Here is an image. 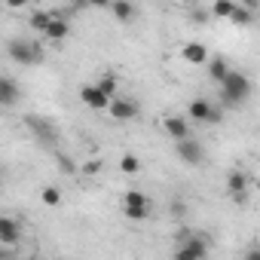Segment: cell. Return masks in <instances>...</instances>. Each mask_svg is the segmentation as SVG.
Returning a JSON list of instances; mask_svg holds the SVG:
<instances>
[{"label":"cell","mask_w":260,"mask_h":260,"mask_svg":"<svg viewBox=\"0 0 260 260\" xmlns=\"http://www.w3.org/2000/svg\"><path fill=\"white\" fill-rule=\"evenodd\" d=\"M254 190H257V193H260V181H257V184H254Z\"/></svg>","instance_id":"836d02e7"},{"label":"cell","mask_w":260,"mask_h":260,"mask_svg":"<svg viewBox=\"0 0 260 260\" xmlns=\"http://www.w3.org/2000/svg\"><path fill=\"white\" fill-rule=\"evenodd\" d=\"M107 113H110V119H116V122H132L135 116H138V104L132 101V98H113L110 101V107H107Z\"/></svg>","instance_id":"ba28073f"},{"label":"cell","mask_w":260,"mask_h":260,"mask_svg":"<svg viewBox=\"0 0 260 260\" xmlns=\"http://www.w3.org/2000/svg\"><path fill=\"white\" fill-rule=\"evenodd\" d=\"M68 37H71V22H68V16H64V13H55V19H52L49 28L43 31V40L61 43V40H68Z\"/></svg>","instance_id":"9c48e42d"},{"label":"cell","mask_w":260,"mask_h":260,"mask_svg":"<svg viewBox=\"0 0 260 260\" xmlns=\"http://www.w3.org/2000/svg\"><path fill=\"white\" fill-rule=\"evenodd\" d=\"M28 4H31V0H7V10H13V13H16V10H25Z\"/></svg>","instance_id":"83f0119b"},{"label":"cell","mask_w":260,"mask_h":260,"mask_svg":"<svg viewBox=\"0 0 260 260\" xmlns=\"http://www.w3.org/2000/svg\"><path fill=\"white\" fill-rule=\"evenodd\" d=\"M68 4H71V7H74V13H77V10H83V7H89V0H68Z\"/></svg>","instance_id":"1f68e13d"},{"label":"cell","mask_w":260,"mask_h":260,"mask_svg":"<svg viewBox=\"0 0 260 260\" xmlns=\"http://www.w3.org/2000/svg\"><path fill=\"white\" fill-rule=\"evenodd\" d=\"M181 4H187V7H196V4H199V0H181Z\"/></svg>","instance_id":"d6a6232c"},{"label":"cell","mask_w":260,"mask_h":260,"mask_svg":"<svg viewBox=\"0 0 260 260\" xmlns=\"http://www.w3.org/2000/svg\"><path fill=\"white\" fill-rule=\"evenodd\" d=\"M175 150H178V159H181L184 166H202V162H205V147H202L196 138L175 141Z\"/></svg>","instance_id":"8992f818"},{"label":"cell","mask_w":260,"mask_h":260,"mask_svg":"<svg viewBox=\"0 0 260 260\" xmlns=\"http://www.w3.org/2000/svg\"><path fill=\"white\" fill-rule=\"evenodd\" d=\"M248 95H251V80H248L245 74H239V71H230L226 80L220 83V101H223L226 107H236V104H242Z\"/></svg>","instance_id":"6da1fadb"},{"label":"cell","mask_w":260,"mask_h":260,"mask_svg":"<svg viewBox=\"0 0 260 260\" xmlns=\"http://www.w3.org/2000/svg\"><path fill=\"white\" fill-rule=\"evenodd\" d=\"M181 58H184L187 64H208V49H205L199 40H190V43L181 46Z\"/></svg>","instance_id":"7c38bea8"},{"label":"cell","mask_w":260,"mask_h":260,"mask_svg":"<svg viewBox=\"0 0 260 260\" xmlns=\"http://www.w3.org/2000/svg\"><path fill=\"white\" fill-rule=\"evenodd\" d=\"M245 260H260V248H248L245 251Z\"/></svg>","instance_id":"4dcf8cb0"},{"label":"cell","mask_w":260,"mask_h":260,"mask_svg":"<svg viewBox=\"0 0 260 260\" xmlns=\"http://www.w3.org/2000/svg\"><path fill=\"white\" fill-rule=\"evenodd\" d=\"M119 205H150V196L141 193V190H128V193H122Z\"/></svg>","instance_id":"cb8c5ba5"},{"label":"cell","mask_w":260,"mask_h":260,"mask_svg":"<svg viewBox=\"0 0 260 260\" xmlns=\"http://www.w3.org/2000/svg\"><path fill=\"white\" fill-rule=\"evenodd\" d=\"M80 101H83L89 110H107L113 98H107L98 83H83V86H80Z\"/></svg>","instance_id":"52a82bcc"},{"label":"cell","mask_w":260,"mask_h":260,"mask_svg":"<svg viewBox=\"0 0 260 260\" xmlns=\"http://www.w3.org/2000/svg\"><path fill=\"white\" fill-rule=\"evenodd\" d=\"M25 125L34 132V138L43 141V144H55V141H58V128H55V122H49L46 116L31 113V116H25Z\"/></svg>","instance_id":"5b68a950"},{"label":"cell","mask_w":260,"mask_h":260,"mask_svg":"<svg viewBox=\"0 0 260 260\" xmlns=\"http://www.w3.org/2000/svg\"><path fill=\"white\" fill-rule=\"evenodd\" d=\"M7 55H10L16 64H28V68H34V64L43 61V49H40V43H34V40H10V43H7Z\"/></svg>","instance_id":"3957f363"},{"label":"cell","mask_w":260,"mask_h":260,"mask_svg":"<svg viewBox=\"0 0 260 260\" xmlns=\"http://www.w3.org/2000/svg\"><path fill=\"white\" fill-rule=\"evenodd\" d=\"M98 86H101V92H104L107 98H116V92H119V77H116V74H101V77H98Z\"/></svg>","instance_id":"ffe728a7"},{"label":"cell","mask_w":260,"mask_h":260,"mask_svg":"<svg viewBox=\"0 0 260 260\" xmlns=\"http://www.w3.org/2000/svg\"><path fill=\"white\" fill-rule=\"evenodd\" d=\"M230 22H233V25H239V28H245V25H251V22H254V10H248V7H242V4H239V7L233 10Z\"/></svg>","instance_id":"7402d4cb"},{"label":"cell","mask_w":260,"mask_h":260,"mask_svg":"<svg viewBox=\"0 0 260 260\" xmlns=\"http://www.w3.org/2000/svg\"><path fill=\"white\" fill-rule=\"evenodd\" d=\"M40 202L49 205V208H58V205H61V190H58V187H43V190H40Z\"/></svg>","instance_id":"603a6c76"},{"label":"cell","mask_w":260,"mask_h":260,"mask_svg":"<svg viewBox=\"0 0 260 260\" xmlns=\"http://www.w3.org/2000/svg\"><path fill=\"white\" fill-rule=\"evenodd\" d=\"M19 101V86L13 77H0V104L4 107H13Z\"/></svg>","instance_id":"5bb4252c"},{"label":"cell","mask_w":260,"mask_h":260,"mask_svg":"<svg viewBox=\"0 0 260 260\" xmlns=\"http://www.w3.org/2000/svg\"><path fill=\"white\" fill-rule=\"evenodd\" d=\"M187 116L196 119V122H220V119H223L220 107H214L208 98H193V101L187 104Z\"/></svg>","instance_id":"277c9868"},{"label":"cell","mask_w":260,"mask_h":260,"mask_svg":"<svg viewBox=\"0 0 260 260\" xmlns=\"http://www.w3.org/2000/svg\"><path fill=\"white\" fill-rule=\"evenodd\" d=\"M141 169H144V166H141V159H138L135 153H122V156H119V172H122V175H138Z\"/></svg>","instance_id":"d6986e66"},{"label":"cell","mask_w":260,"mask_h":260,"mask_svg":"<svg viewBox=\"0 0 260 260\" xmlns=\"http://www.w3.org/2000/svg\"><path fill=\"white\" fill-rule=\"evenodd\" d=\"M208 77L214 80V83H223L226 80V74H230V64H226V58H220V55H214V58H208Z\"/></svg>","instance_id":"2e32d148"},{"label":"cell","mask_w":260,"mask_h":260,"mask_svg":"<svg viewBox=\"0 0 260 260\" xmlns=\"http://www.w3.org/2000/svg\"><path fill=\"white\" fill-rule=\"evenodd\" d=\"M239 4H242V7H248V10H254V13L260 10V0H239Z\"/></svg>","instance_id":"f546056e"},{"label":"cell","mask_w":260,"mask_h":260,"mask_svg":"<svg viewBox=\"0 0 260 260\" xmlns=\"http://www.w3.org/2000/svg\"><path fill=\"white\" fill-rule=\"evenodd\" d=\"M178 239H181V245L175 248V260H205V257H208V242H205L202 233H187V230H181Z\"/></svg>","instance_id":"7a4b0ae2"},{"label":"cell","mask_w":260,"mask_h":260,"mask_svg":"<svg viewBox=\"0 0 260 260\" xmlns=\"http://www.w3.org/2000/svg\"><path fill=\"white\" fill-rule=\"evenodd\" d=\"M55 19V13H49V10H34L31 13V19H28V25H31V31H37V34H43L46 28H49V22Z\"/></svg>","instance_id":"e0dca14e"},{"label":"cell","mask_w":260,"mask_h":260,"mask_svg":"<svg viewBox=\"0 0 260 260\" xmlns=\"http://www.w3.org/2000/svg\"><path fill=\"white\" fill-rule=\"evenodd\" d=\"M211 19V13H202L199 7H193V13H190V22H196V25H205Z\"/></svg>","instance_id":"4316f807"},{"label":"cell","mask_w":260,"mask_h":260,"mask_svg":"<svg viewBox=\"0 0 260 260\" xmlns=\"http://www.w3.org/2000/svg\"><path fill=\"white\" fill-rule=\"evenodd\" d=\"M110 13H113V19L119 22V25H128L135 19V7L128 4V0H113V7H110Z\"/></svg>","instance_id":"9a60e30c"},{"label":"cell","mask_w":260,"mask_h":260,"mask_svg":"<svg viewBox=\"0 0 260 260\" xmlns=\"http://www.w3.org/2000/svg\"><path fill=\"white\" fill-rule=\"evenodd\" d=\"M89 7H95V10H110L113 0H89Z\"/></svg>","instance_id":"f1b7e54d"},{"label":"cell","mask_w":260,"mask_h":260,"mask_svg":"<svg viewBox=\"0 0 260 260\" xmlns=\"http://www.w3.org/2000/svg\"><path fill=\"white\" fill-rule=\"evenodd\" d=\"M101 169H104V162H101L98 156H92V159H86V162L80 166V172L89 175V178H92V175H101Z\"/></svg>","instance_id":"d4e9b609"},{"label":"cell","mask_w":260,"mask_h":260,"mask_svg":"<svg viewBox=\"0 0 260 260\" xmlns=\"http://www.w3.org/2000/svg\"><path fill=\"white\" fill-rule=\"evenodd\" d=\"M58 169H61L64 175H77V172H80V166H77V162H71L68 156H58Z\"/></svg>","instance_id":"484cf974"},{"label":"cell","mask_w":260,"mask_h":260,"mask_svg":"<svg viewBox=\"0 0 260 260\" xmlns=\"http://www.w3.org/2000/svg\"><path fill=\"white\" fill-rule=\"evenodd\" d=\"M122 217H125V220L141 223V220H147V217H150V205H122Z\"/></svg>","instance_id":"ac0fdd59"},{"label":"cell","mask_w":260,"mask_h":260,"mask_svg":"<svg viewBox=\"0 0 260 260\" xmlns=\"http://www.w3.org/2000/svg\"><path fill=\"white\" fill-rule=\"evenodd\" d=\"M162 128H166V135H169L172 141L190 138V122H187L184 116H166V119H162Z\"/></svg>","instance_id":"30bf717a"},{"label":"cell","mask_w":260,"mask_h":260,"mask_svg":"<svg viewBox=\"0 0 260 260\" xmlns=\"http://www.w3.org/2000/svg\"><path fill=\"white\" fill-rule=\"evenodd\" d=\"M245 190H248V175H245L242 169H233V172L226 175V193L242 202V199H245Z\"/></svg>","instance_id":"4fadbf2b"},{"label":"cell","mask_w":260,"mask_h":260,"mask_svg":"<svg viewBox=\"0 0 260 260\" xmlns=\"http://www.w3.org/2000/svg\"><path fill=\"white\" fill-rule=\"evenodd\" d=\"M19 239H22V223L16 217L4 214V217H0V242H4V245H16Z\"/></svg>","instance_id":"8fae6325"},{"label":"cell","mask_w":260,"mask_h":260,"mask_svg":"<svg viewBox=\"0 0 260 260\" xmlns=\"http://www.w3.org/2000/svg\"><path fill=\"white\" fill-rule=\"evenodd\" d=\"M236 7H239L236 0H214V7H211V16H214V19H230Z\"/></svg>","instance_id":"44dd1931"}]
</instances>
